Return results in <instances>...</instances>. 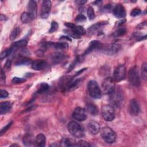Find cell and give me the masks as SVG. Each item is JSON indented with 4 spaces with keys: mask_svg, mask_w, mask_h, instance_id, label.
Instances as JSON below:
<instances>
[{
    "mask_svg": "<svg viewBox=\"0 0 147 147\" xmlns=\"http://www.w3.org/2000/svg\"><path fill=\"white\" fill-rule=\"evenodd\" d=\"M11 66H12V62L11 60L8 59L7 60V61L5 63V67L8 69V70H10L11 67Z\"/></svg>",
    "mask_w": 147,
    "mask_h": 147,
    "instance_id": "44",
    "label": "cell"
},
{
    "mask_svg": "<svg viewBox=\"0 0 147 147\" xmlns=\"http://www.w3.org/2000/svg\"><path fill=\"white\" fill-rule=\"evenodd\" d=\"M12 107V104L10 102H3L0 104V114L3 115L8 113Z\"/></svg>",
    "mask_w": 147,
    "mask_h": 147,
    "instance_id": "20",
    "label": "cell"
},
{
    "mask_svg": "<svg viewBox=\"0 0 147 147\" xmlns=\"http://www.w3.org/2000/svg\"><path fill=\"white\" fill-rule=\"evenodd\" d=\"M32 61L31 59L27 58V57H22L21 58L17 60L16 63V65H28L32 63Z\"/></svg>",
    "mask_w": 147,
    "mask_h": 147,
    "instance_id": "24",
    "label": "cell"
},
{
    "mask_svg": "<svg viewBox=\"0 0 147 147\" xmlns=\"http://www.w3.org/2000/svg\"><path fill=\"white\" fill-rule=\"evenodd\" d=\"M65 26H66L67 27L69 28L70 30L72 29V28L75 26V24H72V23H66V24H65Z\"/></svg>",
    "mask_w": 147,
    "mask_h": 147,
    "instance_id": "46",
    "label": "cell"
},
{
    "mask_svg": "<svg viewBox=\"0 0 147 147\" xmlns=\"http://www.w3.org/2000/svg\"><path fill=\"white\" fill-rule=\"evenodd\" d=\"M102 47V44L99 41L93 40L89 44L88 48L85 51V55H87L95 50H98Z\"/></svg>",
    "mask_w": 147,
    "mask_h": 147,
    "instance_id": "15",
    "label": "cell"
},
{
    "mask_svg": "<svg viewBox=\"0 0 147 147\" xmlns=\"http://www.w3.org/2000/svg\"><path fill=\"white\" fill-rule=\"evenodd\" d=\"M58 24L55 22V21H52V23H51V27L49 30V33L50 34H52V33H54V32L56 31L58 29Z\"/></svg>",
    "mask_w": 147,
    "mask_h": 147,
    "instance_id": "35",
    "label": "cell"
},
{
    "mask_svg": "<svg viewBox=\"0 0 147 147\" xmlns=\"http://www.w3.org/2000/svg\"><path fill=\"white\" fill-rule=\"evenodd\" d=\"M0 97H1V99H3V98H5L7 97H8L9 95V94L8 93L7 91L5 90H1V92H0Z\"/></svg>",
    "mask_w": 147,
    "mask_h": 147,
    "instance_id": "42",
    "label": "cell"
},
{
    "mask_svg": "<svg viewBox=\"0 0 147 147\" xmlns=\"http://www.w3.org/2000/svg\"><path fill=\"white\" fill-rule=\"evenodd\" d=\"M128 79L130 83L135 87H138L140 85L141 81L136 67H133L130 69L128 74Z\"/></svg>",
    "mask_w": 147,
    "mask_h": 147,
    "instance_id": "5",
    "label": "cell"
},
{
    "mask_svg": "<svg viewBox=\"0 0 147 147\" xmlns=\"http://www.w3.org/2000/svg\"><path fill=\"white\" fill-rule=\"evenodd\" d=\"M141 13V11L139 8H134L130 12V16L132 17H136L140 15Z\"/></svg>",
    "mask_w": 147,
    "mask_h": 147,
    "instance_id": "39",
    "label": "cell"
},
{
    "mask_svg": "<svg viewBox=\"0 0 147 147\" xmlns=\"http://www.w3.org/2000/svg\"><path fill=\"white\" fill-rule=\"evenodd\" d=\"M52 46L54 48L58 49V50H65L68 48V45L66 42H59L56 43H52Z\"/></svg>",
    "mask_w": 147,
    "mask_h": 147,
    "instance_id": "27",
    "label": "cell"
},
{
    "mask_svg": "<svg viewBox=\"0 0 147 147\" xmlns=\"http://www.w3.org/2000/svg\"><path fill=\"white\" fill-rule=\"evenodd\" d=\"M89 132L93 134H97L100 131V126L99 124L94 121H90L87 125Z\"/></svg>",
    "mask_w": 147,
    "mask_h": 147,
    "instance_id": "16",
    "label": "cell"
},
{
    "mask_svg": "<svg viewBox=\"0 0 147 147\" xmlns=\"http://www.w3.org/2000/svg\"><path fill=\"white\" fill-rule=\"evenodd\" d=\"M51 9V2L50 0H44L43 2L41 17L43 19H46L48 17Z\"/></svg>",
    "mask_w": 147,
    "mask_h": 147,
    "instance_id": "10",
    "label": "cell"
},
{
    "mask_svg": "<svg viewBox=\"0 0 147 147\" xmlns=\"http://www.w3.org/2000/svg\"><path fill=\"white\" fill-rule=\"evenodd\" d=\"M126 32V29L124 27H121L118 28L114 33V37H119L125 35Z\"/></svg>",
    "mask_w": 147,
    "mask_h": 147,
    "instance_id": "31",
    "label": "cell"
},
{
    "mask_svg": "<svg viewBox=\"0 0 147 147\" xmlns=\"http://www.w3.org/2000/svg\"><path fill=\"white\" fill-rule=\"evenodd\" d=\"M28 43V42L26 40H21L16 42H14L12 45V47L15 49L19 48H23L24 47L26 46Z\"/></svg>",
    "mask_w": 147,
    "mask_h": 147,
    "instance_id": "25",
    "label": "cell"
},
{
    "mask_svg": "<svg viewBox=\"0 0 147 147\" xmlns=\"http://www.w3.org/2000/svg\"><path fill=\"white\" fill-rule=\"evenodd\" d=\"M20 31H21V30H20V28L19 27H16V28H15L12 31V33L11 34L10 39L12 41L15 40L17 38V36L20 35Z\"/></svg>",
    "mask_w": 147,
    "mask_h": 147,
    "instance_id": "28",
    "label": "cell"
},
{
    "mask_svg": "<svg viewBox=\"0 0 147 147\" xmlns=\"http://www.w3.org/2000/svg\"><path fill=\"white\" fill-rule=\"evenodd\" d=\"M26 81V79L24 78H19V77H14L12 80V82L15 84H19V83H24Z\"/></svg>",
    "mask_w": 147,
    "mask_h": 147,
    "instance_id": "36",
    "label": "cell"
},
{
    "mask_svg": "<svg viewBox=\"0 0 147 147\" xmlns=\"http://www.w3.org/2000/svg\"><path fill=\"white\" fill-rule=\"evenodd\" d=\"M71 31L76 35L80 37L81 36L85 35L86 34V30L81 27V26H75L71 30Z\"/></svg>",
    "mask_w": 147,
    "mask_h": 147,
    "instance_id": "22",
    "label": "cell"
},
{
    "mask_svg": "<svg viewBox=\"0 0 147 147\" xmlns=\"http://www.w3.org/2000/svg\"><path fill=\"white\" fill-rule=\"evenodd\" d=\"M126 74V67L123 64L118 66L114 71L113 79L115 82H121L125 79Z\"/></svg>",
    "mask_w": 147,
    "mask_h": 147,
    "instance_id": "8",
    "label": "cell"
},
{
    "mask_svg": "<svg viewBox=\"0 0 147 147\" xmlns=\"http://www.w3.org/2000/svg\"><path fill=\"white\" fill-rule=\"evenodd\" d=\"M12 124H13V122L12 121V122H9V124H7L5 126H4L3 128H2L1 130V132H0V135L3 136V135L10 128V127L11 126V125H12Z\"/></svg>",
    "mask_w": 147,
    "mask_h": 147,
    "instance_id": "41",
    "label": "cell"
},
{
    "mask_svg": "<svg viewBox=\"0 0 147 147\" xmlns=\"http://www.w3.org/2000/svg\"><path fill=\"white\" fill-rule=\"evenodd\" d=\"M111 8V5H110L109 4V5H107L106 6H105L103 8H102V11L104 12H108L110 11V9Z\"/></svg>",
    "mask_w": 147,
    "mask_h": 147,
    "instance_id": "45",
    "label": "cell"
},
{
    "mask_svg": "<svg viewBox=\"0 0 147 147\" xmlns=\"http://www.w3.org/2000/svg\"><path fill=\"white\" fill-rule=\"evenodd\" d=\"M106 24V22H101V23H98L97 24H93L91 27H89L88 29V33L90 35H94L97 33H98L101 28Z\"/></svg>",
    "mask_w": 147,
    "mask_h": 147,
    "instance_id": "13",
    "label": "cell"
},
{
    "mask_svg": "<svg viewBox=\"0 0 147 147\" xmlns=\"http://www.w3.org/2000/svg\"><path fill=\"white\" fill-rule=\"evenodd\" d=\"M49 87H50V86L47 83H42L40 85V86H39L37 92H38V93H39V94L44 93L49 89Z\"/></svg>",
    "mask_w": 147,
    "mask_h": 147,
    "instance_id": "30",
    "label": "cell"
},
{
    "mask_svg": "<svg viewBox=\"0 0 147 147\" xmlns=\"http://www.w3.org/2000/svg\"><path fill=\"white\" fill-rule=\"evenodd\" d=\"M72 116L75 119L79 122L85 121L87 118L86 110L80 107H78L75 109L72 114Z\"/></svg>",
    "mask_w": 147,
    "mask_h": 147,
    "instance_id": "9",
    "label": "cell"
},
{
    "mask_svg": "<svg viewBox=\"0 0 147 147\" xmlns=\"http://www.w3.org/2000/svg\"><path fill=\"white\" fill-rule=\"evenodd\" d=\"M87 88L89 94L92 98L95 99H99L101 98L102 91L98 83L96 81L94 80L89 81Z\"/></svg>",
    "mask_w": 147,
    "mask_h": 147,
    "instance_id": "2",
    "label": "cell"
},
{
    "mask_svg": "<svg viewBox=\"0 0 147 147\" xmlns=\"http://www.w3.org/2000/svg\"><path fill=\"white\" fill-rule=\"evenodd\" d=\"M123 95L122 93L118 90H114V91L110 94L109 101L111 104V105L112 106L119 107L120 106H121L123 102Z\"/></svg>",
    "mask_w": 147,
    "mask_h": 147,
    "instance_id": "7",
    "label": "cell"
},
{
    "mask_svg": "<svg viewBox=\"0 0 147 147\" xmlns=\"http://www.w3.org/2000/svg\"><path fill=\"white\" fill-rule=\"evenodd\" d=\"M115 90V81L111 77L106 78L102 84V91L105 94H110Z\"/></svg>",
    "mask_w": 147,
    "mask_h": 147,
    "instance_id": "6",
    "label": "cell"
},
{
    "mask_svg": "<svg viewBox=\"0 0 147 147\" xmlns=\"http://www.w3.org/2000/svg\"><path fill=\"white\" fill-rule=\"evenodd\" d=\"M86 3L87 1H85V0H78V1H76V3H77L78 5H84Z\"/></svg>",
    "mask_w": 147,
    "mask_h": 147,
    "instance_id": "47",
    "label": "cell"
},
{
    "mask_svg": "<svg viewBox=\"0 0 147 147\" xmlns=\"http://www.w3.org/2000/svg\"><path fill=\"white\" fill-rule=\"evenodd\" d=\"M38 12V5L36 1L32 0L28 3V13L32 16L34 19L37 16Z\"/></svg>",
    "mask_w": 147,
    "mask_h": 147,
    "instance_id": "14",
    "label": "cell"
},
{
    "mask_svg": "<svg viewBox=\"0 0 147 147\" xmlns=\"http://www.w3.org/2000/svg\"><path fill=\"white\" fill-rule=\"evenodd\" d=\"M23 142L26 146H31L32 145L33 140L32 139V137L30 135H27L23 138Z\"/></svg>",
    "mask_w": 147,
    "mask_h": 147,
    "instance_id": "33",
    "label": "cell"
},
{
    "mask_svg": "<svg viewBox=\"0 0 147 147\" xmlns=\"http://www.w3.org/2000/svg\"><path fill=\"white\" fill-rule=\"evenodd\" d=\"M46 142V138L45 136L43 134H39L36 136L34 140V144L36 146L43 147L45 146Z\"/></svg>",
    "mask_w": 147,
    "mask_h": 147,
    "instance_id": "17",
    "label": "cell"
},
{
    "mask_svg": "<svg viewBox=\"0 0 147 147\" xmlns=\"http://www.w3.org/2000/svg\"><path fill=\"white\" fill-rule=\"evenodd\" d=\"M68 130L74 137L81 138L84 136L85 132L83 128L78 122L72 121L68 124Z\"/></svg>",
    "mask_w": 147,
    "mask_h": 147,
    "instance_id": "1",
    "label": "cell"
},
{
    "mask_svg": "<svg viewBox=\"0 0 147 147\" xmlns=\"http://www.w3.org/2000/svg\"><path fill=\"white\" fill-rule=\"evenodd\" d=\"M5 80H6V75L5 74L4 71L3 69H1V82L3 83H5Z\"/></svg>",
    "mask_w": 147,
    "mask_h": 147,
    "instance_id": "43",
    "label": "cell"
},
{
    "mask_svg": "<svg viewBox=\"0 0 147 147\" xmlns=\"http://www.w3.org/2000/svg\"><path fill=\"white\" fill-rule=\"evenodd\" d=\"M101 135L102 139L107 143L112 144L116 139L115 132L109 127H103L101 131Z\"/></svg>",
    "mask_w": 147,
    "mask_h": 147,
    "instance_id": "3",
    "label": "cell"
},
{
    "mask_svg": "<svg viewBox=\"0 0 147 147\" xmlns=\"http://www.w3.org/2000/svg\"><path fill=\"white\" fill-rule=\"evenodd\" d=\"M65 58V55L62 52H56L52 55V61L54 64L62 62Z\"/></svg>",
    "mask_w": 147,
    "mask_h": 147,
    "instance_id": "21",
    "label": "cell"
},
{
    "mask_svg": "<svg viewBox=\"0 0 147 147\" xmlns=\"http://www.w3.org/2000/svg\"><path fill=\"white\" fill-rule=\"evenodd\" d=\"M147 66H146V63H145L142 64V68H141V75L142 77V78L146 81V78H147Z\"/></svg>",
    "mask_w": 147,
    "mask_h": 147,
    "instance_id": "34",
    "label": "cell"
},
{
    "mask_svg": "<svg viewBox=\"0 0 147 147\" xmlns=\"http://www.w3.org/2000/svg\"><path fill=\"white\" fill-rule=\"evenodd\" d=\"M31 65H32V68L34 70L40 71L43 70L46 67L47 63L44 60H36L33 62Z\"/></svg>",
    "mask_w": 147,
    "mask_h": 147,
    "instance_id": "18",
    "label": "cell"
},
{
    "mask_svg": "<svg viewBox=\"0 0 147 147\" xmlns=\"http://www.w3.org/2000/svg\"><path fill=\"white\" fill-rule=\"evenodd\" d=\"M72 141L67 138H63L61 141V146H75Z\"/></svg>",
    "mask_w": 147,
    "mask_h": 147,
    "instance_id": "29",
    "label": "cell"
},
{
    "mask_svg": "<svg viewBox=\"0 0 147 147\" xmlns=\"http://www.w3.org/2000/svg\"><path fill=\"white\" fill-rule=\"evenodd\" d=\"M75 146H85V147H88V146H90V145L89 142H87V141H85V140H81L79 141H78L77 144H75Z\"/></svg>",
    "mask_w": 147,
    "mask_h": 147,
    "instance_id": "40",
    "label": "cell"
},
{
    "mask_svg": "<svg viewBox=\"0 0 147 147\" xmlns=\"http://www.w3.org/2000/svg\"><path fill=\"white\" fill-rule=\"evenodd\" d=\"M19 146V145H16V144H13V145H12L11 146Z\"/></svg>",
    "mask_w": 147,
    "mask_h": 147,
    "instance_id": "48",
    "label": "cell"
},
{
    "mask_svg": "<svg viewBox=\"0 0 147 147\" xmlns=\"http://www.w3.org/2000/svg\"><path fill=\"white\" fill-rule=\"evenodd\" d=\"M86 110L93 116L97 115L99 113V110L98 107L93 103H89L86 105Z\"/></svg>",
    "mask_w": 147,
    "mask_h": 147,
    "instance_id": "19",
    "label": "cell"
},
{
    "mask_svg": "<svg viewBox=\"0 0 147 147\" xmlns=\"http://www.w3.org/2000/svg\"><path fill=\"white\" fill-rule=\"evenodd\" d=\"M129 111L130 113L134 116L138 115L140 112V105L135 99H133L130 101Z\"/></svg>",
    "mask_w": 147,
    "mask_h": 147,
    "instance_id": "12",
    "label": "cell"
},
{
    "mask_svg": "<svg viewBox=\"0 0 147 147\" xmlns=\"http://www.w3.org/2000/svg\"><path fill=\"white\" fill-rule=\"evenodd\" d=\"M13 50H14V48L11 47V48H8V49L5 50V51H3L1 52V55H0V59H1V60H3L5 58H7L8 56H9L12 53Z\"/></svg>",
    "mask_w": 147,
    "mask_h": 147,
    "instance_id": "26",
    "label": "cell"
},
{
    "mask_svg": "<svg viewBox=\"0 0 147 147\" xmlns=\"http://www.w3.org/2000/svg\"><path fill=\"white\" fill-rule=\"evenodd\" d=\"M102 115L106 121H111L115 118V111L113 106L111 105H105L102 107Z\"/></svg>",
    "mask_w": 147,
    "mask_h": 147,
    "instance_id": "4",
    "label": "cell"
},
{
    "mask_svg": "<svg viewBox=\"0 0 147 147\" xmlns=\"http://www.w3.org/2000/svg\"><path fill=\"white\" fill-rule=\"evenodd\" d=\"M113 15L117 19H123L126 16L125 8L121 4H117L113 9Z\"/></svg>",
    "mask_w": 147,
    "mask_h": 147,
    "instance_id": "11",
    "label": "cell"
},
{
    "mask_svg": "<svg viewBox=\"0 0 147 147\" xmlns=\"http://www.w3.org/2000/svg\"><path fill=\"white\" fill-rule=\"evenodd\" d=\"M87 15L88 18L90 20H93L95 17V12H94V9L92 7H89L88 9H87Z\"/></svg>",
    "mask_w": 147,
    "mask_h": 147,
    "instance_id": "32",
    "label": "cell"
},
{
    "mask_svg": "<svg viewBox=\"0 0 147 147\" xmlns=\"http://www.w3.org/2000/svg\"><path fill=\"white\" fill-rule=\"evenodd\" d=\"M86 17H85V15L82 14L78 15L75 18V21L77 23H83L86 21Z\"/></svg>",
    "mask_w": 147,
    "mask_h": 147,
    "instance_id": "38",
    "label": "cell"
},
{
    "mask_svg": "<svg viewBox=\"0 0 147 147\" xmlns=\"http://www.w3.org/2000/svg\"><path fill=\"white\" fill-rule=\"evenodd\" d=\"M120 47H121V46L119 44H117V43H114L113 44L111 45V52H113V53H115L117 52H118L119 49H120Z\"/></svg>",
    "mask_w": 147,
    "mask_h": 147,
    "instance_id": "37",
    "label": "cell"
},
{
    "mask_svg": "<svg viewBox=\"0 0 147 147\" xmlns=\"http://www.w3.org/2000/svg\"><path fill=\"white\" fill-rule=\"evenodd\" d=\"M21 21L24 24H28L31 22L34 19L32 17V16L28 13V12H24L22 13L21 16Z\"/></svg>",
    "mask_w": 147,
    "mask_h": 147,
    "instance_id": "23",
    "label": "cell"
}]
</instances>
